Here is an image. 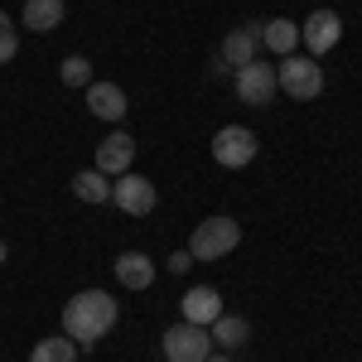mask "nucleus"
Here are the masks:
<instances>
[{"mask_svg":"<svg viewBox=\"0 0 362 362\" xmlns=\"http://www.w3.org/2000/svg\"><path fill=\"white\" fill-rule=\"evenodd\" d=\"M116 324V300L107 290H83L63 305V334L78 348H92L97 338H107V329Z\"/></svg>","mask_w":362,"mask_h":362,"instance_id":"1","label":"nucleus"},{"mask_svg":"<svg viewBox=\"0 0 362 362\" xmlns=\"http://www.w3.org/2000/svg\"><path fill=\"white\" fill-rule=\"evenodd\" d=\"M276 83H280V92L295 97V102H314V97L324 92V68L305 54H290V58H280Z\"/></svg>","mask_w":362,"mask_h":362,"instance_id":"2","label":"nucleus"},{"mask_svg":"<svg viewBox=\"0 0 362 362\" xmlns=\"http://www.w3.org/2000/svg\"><path fill=\"white\" fill-rule=\"evenodd\" d=\"M237 242H242V223H232V218H208V223L194 227L189 256H194V261H223V256H232Z\"/></svg>","mask_w":362,"mask_h":362,"instance_id":"3","label":"nucleus"},{"mask_svg":"<svg viewBox=\"0 0 362 362\" xmlns=\"http://www.w3.org/2000/svg\"><path fill=\"white\" fill-rule=\"evenodd\" d=\"M160 348H165L169 362H208V353H213V334H208L203 324H174V329H165Z\"/></svg>","mask_w":362,"mask_h":362,"instance_id":"4","label":"nucleus"},{"mask_svg":"<svg viewBox=\"0 0 362 362\" xmlns=\"http://www.w3.org/2000/svg\"><path fill=\"white\" fill-rule=\"evenodd\" d=\"M232 87H237V97H242L247 107H271V102H276V92H280L276 68H271V63H261V58L247 63V68H237Z\"/></svg>","mask_w":362,"mask_h":362,"instance_id":"5","label":"nucleus"},{"mask_svg":"<svg viewBox=\"0 0 362 362\" xmlns=\"http://www.w3.org/2000/svg\"><path fill=\"white\" fill-rule=\"evenodd\" d=\"M112 203L121 208V213H131V218H150L155 213V184L145 179V174H116L112 184Z\"/></svg>","mask_w":362,"mask_h":362,"instance_id":"6","label":"nucleus"},{"mask_svg":"<svg viewBox=\"0 0 362 362\" xmlns=\"http://www.w3.org/2000/svg\"><path fill=\"white\" fill-rule=\"evenodd\" d=\"M213 160L223 169H247L256 160V131H247V126H223L213 136Z\"/></svg>","mask_w":362,"mask_h":362,"instance_id":"7","label":"nucleus"},{"mask_svg":"<svg viewBox=\"0 0 362 362\" xmlns=\"http://www.w3.org/2000/svg\"><path fill=\"white\" fill-rule=\"evenodd\" d=\"M338 39H343V20H338L334 10H314L305 25H300V44L309 49V58L338 49Z\"/></svg>","mask_w":362,"mask_h":362,"instance_id":"8","label":"nucleus"},{"mask_svg":"<svg viewBox=\"0 0 362 362\" xmlns=\"http://www.w3.org/2000/svg\"><path fill=\"white\" fill-rule=\"evenodd\" d=\"M131 160H136V140L126 136V131H112V136L97 145V169H102L107 179L126 174V169H131Z\"/></svg>","mask_w":362,"mask_h":362,"instance_id":"9","label":"nucleus"},{"mask_svg":"<svg viewBox=\"0 0 362 362\" xmlns=\"http://www.w3.org/2000/svg\"><path fill=\"white\" fill-rule=\"evenodd\" d=\"M179 309H184V324H213L218 314H223V295L213 290V285H194L184 300H179Z\"/></svg>","mask_w":362,"mask_h":362,"instance_id":"10","label":"nucleus"},{"mask_svg":"<svg viewBox=\"0 0 362 362\" xmlns=\"http://www.w3.org/2000/svg\"><path fill=\"white\" fill-rule=\"evenodd\" d=\"M256 49H261V25H242L223 39V58H218V63L247 68V63H256Z\"/></svg>","mask_w":362,"mask_h":362,"instance_id":"11","label":"nucleus"},{"mask_svg":"<svg viewBox=\"0 0 362 362\" xmlns=\"http://www.w3.org/2000/svg\"><path fill=\"white\" fill-rule=\"evenodd\" d=\"M87 107H92V116H102V121H112V126L131 112V107H126V92L116 83H92L87 87Z\"/></svg>","mask_w":362,"mask_h":362,"instance_id":"12","label":"nucleus"},{"mask_svg":"<svg viewBox=\"0 0 362 362\" xmlns=\"http://www.w3.org/2000/svg\"><path fill=\"white\" fill-rule=\"evenodd\" d=\"M116 280H121L126 290H145V285L155 280V261H150L145 251H121V256H116Z\"/></svg>","mask_w":362,"mask_h":362,"instance_id":"13","label":"nucleus"},{"mask_svg":"<svg viewBox=\"0 0 362 362\" xmlns=\"http://www.w3.org/2000/svg\"><path fill=\"white\" fill-rule=\"evenodd\" d=\"M208 334H213V348H218V353H237L251 338V324L237 319V314H218V319L208 324Z\"/></svg>","mask_w":362,"mask_h":362,"instance_id":"14","label":"nucleus"},{"mask_svg":"<svg viewBox=\"0 0 362 362\" xmlns=\"http://www.w3.org/2000/svg\"><path fill=\"white\" fill-rule=\"evenodd\" d=\"M261 44H266L271 54L290 58L300 49V25H295V20H271V25H261Z\"/></svg>","mask_w":362,"mask_h":362,"instance_id":"15","label":"nucleus"},{"mask_svg":"<svg viewBox=\"0 0 362 362\" xmlns=\"http://www.w3.org/2000/svg\"><path fill=\"white\" fill-rule=\"evenodd\" d=\"M63 25V0H25V29L49 34Z\"/></svg>","mask_w":362,"mask_h":362,"instance_id":"16","label":"nucleus"},{"mask_svg":"<svg viewBox=\"0 0 362 362\" xmlns=\"http://www.w3.org/2000/svg\"><path fill=\"white\" fill-rule=\"evenodd\" d=\"M73 194L83 198V203H112V179H107L102 169H83V174L73 179Z\"/></svg>","mask_w":362,"mask_h":362,"instance_id":"17","label":"nucleus"},{"mask_svg":"<svg viewBox=\"0 0 362 362\" xmlns=\"http://www.w3.org/2000/svg\"><path fill=\"white\" fill-rule=\"evenodd\" d=\"M29 362H78V343L63 334V338H39Z\"/></svg>","mask_w":362,"mask_h":362,"instance_id":"18","label":"nucleus"},{"mask_svg":"<svg viewBox=\"0 0 362 362\" xmlns=\"http://www.w3.org/2000/svg\"><path fill=\"white\" fill-rule=\"evenodd\" d=\"M58 78L68 87H92L97 78H92V63H87L83 54H73V58H63V68H58Z\"/></svg>","mask_w":362,"mask_h":362,"instance_id":"19","label":"nucleus"},{"mask_svg":"<svg viewBox=\"0 0 362 362\" xmlns=\"http://www.w3.org/2000/svg\"><path fill=\"white\" fill-rule=\"evenodd\" d=\"M20 54V29L10 25L5 15H0V63H10V58Z\"/></svg>","mask_w":362,"mask_h":362,"instance_id":"20","label":"nucleus"},{"mask_svg":"<svg viewBox=\"0 0 362 362\" xmlns=\"http://www.w3.org/2000/svg\"><path fill=\"white\" fill-rule=\"evenodd\" d=\"M189 261H194V256H189V247L174 251V256H169V271H174V276H184V271H189Z\"/></svg>","mask_w":362,"mask_h":362,"instance_id":"21","label":"nucleus"},{"mask_svg":"<svg viewBox=\"0 0 362 362\" xmlns=\"http://www.w3.org/2000/svg\"><path fill=\"white\" fill-rule=\"evenodd\" d=\"M208 362H232V353H218V348H213V353H208Z\"/></svg>","mask_w":362,"mask_h":362,"instance_id":"22","label":"nucleus"},{"mask_svg":"<svg viewBox=\"0 0 362 362\" xmlns=\"http://www.w3.org/2000/svg\"><path fill=\"white\" fill-rule=\"evenodd\" d=\"M5 256H10V251H5V242H0V266H5Z\"/></svg>","mask_w":362,"mask_h":362,"instance_id":"23","label":"nucleus"}]
</instances>
